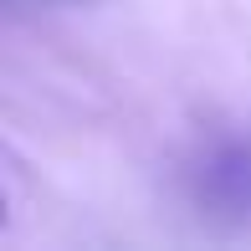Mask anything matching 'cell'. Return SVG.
Returning a JSON list of instances; mask_svg holds the SVG:
<instances>
[{"mask_svg": "<svg viewBox=\"0 0 251 251\" xmlns=\"http://www.w3.org/2000/svg\"><path fill=\"white\" fill-rule=\"evenodd\" d=\"M195 190L205 205L231 215H251V139L246 144H226L195 169Z\"/></svg>", "mask_w": 251, "mask_h": 251, "instance_id": "cell-1", "label": "cell"}]
</instances>
